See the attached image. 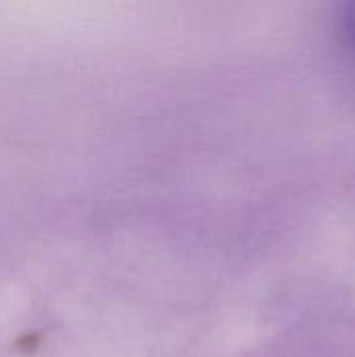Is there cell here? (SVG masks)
Segmentation results:
<instances>
[{
  "mask_svg": "<svg viewBox=\"0 0 355 357\" xmlns=\"http://www.w3.org/2000/svg\"><path fill=\"white\" fill-rule=\"evenodd\" d=\"M343 31H345V38L349 42V46L355 50V4L349 6L345 19H343Z\"/></svg>",
  "mask_w": 355,
  "mask_h": 357,
  "instance_id": "obj_1",
  "label": "cell"
}]
</instances>
